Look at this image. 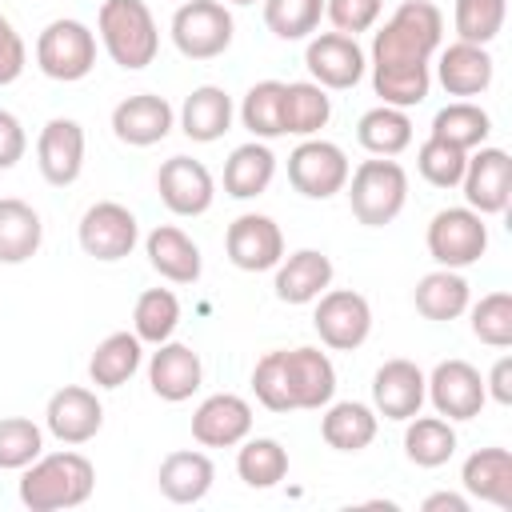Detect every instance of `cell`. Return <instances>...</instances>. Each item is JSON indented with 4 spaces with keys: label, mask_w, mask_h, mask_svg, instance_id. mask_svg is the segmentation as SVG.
<instances>
[{
    "label": "cell",
    "mask_w": 512,
    "mask_h": 512,
    "mask_svg": "<svg viewBox=\"0 0 512 512\" xmlns=\"http://www.w3.org/2000/svg\"><path fill=\"white\" fill-rule=\"evenodd\" d=\"M484 392H488V400H496V404H512V356H500V360L492 364V372H488V380H484Z\"/></svg>",
    "instance_id": "obj_51"
},
{
    "label": "cell",
    "mask_w": 512,
    "mask_h": 512,
    "mask_svg": "<svg viewBox=\"0 0 512 512\" xmlns=\"http://www.w3.org/2000/svg\"><path fill=\"white\" fill-rule=\"evenodd\" d=\"M324 0H264V24L280 40H304L316 32Z\"/></svg>",
    "instance_id": "obj_43"
},
{
    "label": "cell",
    "mask_w": 512,
    "mask_h": 512,
    "mask_svg": "<svg viewBox=\"0 0 512 512\" xmlns=\"http://www.w3.org/2000/svg\"><path fill=\"white\" fill-rule=\"evenodd\" d=\"M412 300L424 320H456L460 312H468V280L456 268H436L420 276Z\"/></svg>",
    "instance_id": "obj_34"
},
{
    "label": "cell",
    "mask_w": 512,
    "mask_h": 512,
    "mask_svg": "<svg viewBox=\"0 0 512 512\" xmlns=\"http://www.w3.org/2000/svg\"><path fill=\"white\" fill-rule=\"evenodd\" d=\"M200 380H204V364L188 344H180V340L156 344V352L148 360V384L160 400L180 404L200 388Z\"/></svg>",
    "instance_id": "obj_22"
},
{
    "label": "cell",
    "mask_w": 512,
    "mask_h": 512,
    "mask_svg": "<svg viewBox=\"0 0 512 512\" xmlns=\"http://www.w3.org/2000/svg\"><path fill=\"white\" fill-rule=\"evenodd\" d=\"M464 164H468V152L440 136H428L416 152V168L432 188H456L464 176Z\"/></svg>",
    "instance_id": "obj_44"
},
{
    "label": "cell",
    "mask_w": 512,
    "mask_h": 512,
    "mask_svg": "<svg viewBox=\"0 0 512 512\" xmlns=\"http://www.w3.org/2000/svg\"><path fill=\"white\" fill-rule=\"evenodd\" d=\"M424 512H468V496H460V492H432V496H424Z\"/></svg>",
    "instance_id": "obj_52"
},
{
    "label": "cell",
    "mask_w": 512,
    "mask_h": 512,
    "mask_svg": "<svg viewBox=\"0 0 512 512\" xmlns=\"http://www.w3.org/2000/svg\"><path fill=\"white\" fill-rule=\"evenodd\" d=\"M24 148H28V136H24L20 120L0 108V172L12 168V164L24 156Z\"/></svg>",
    "instance_id": "obj_50"
},
{
    "label": "cell",
    "mask_w": 512,
    "mask_h": 512,
    "mask_svg": "<svg viewBox=\"0 0 512 512\" xmlns=\"http://www.w3.org/2000/svg\"><path fill=\"white\" fill-rule=\"evenodd\" d=\"M356 140L372 156H400L412 144V120L404 108H392V104L368 108L356 124Z\"/></svg>",
    "instance_id": "obj_35"
},
{
    "label": "cell",
    "mask_w": 512,
    "mask_h": 512,
    "mask_svg": "<svg viewBox=\"0 0 512 512\" xmlns=\"http://www.w3.org/2000/svg\"><path fill=\"white\" fill-rule=\"evenodd\" d=\"M316 300L320 304H316L312 324H316V332H320V340L328 348L352 352V348H360L368 340V332H372V308H368V300L360 292L332 288V292H320Z\"/></svg>",
    "instance_id": "obj_10"
},
{
    "label": "cell",
    "mask_w": 512,
    "mask_h": 512,
    "mask_svg": "<svg viewBox=\"0 0 512 512\" xmlns=\"http://www.w3.org/2000/svg\"><path fill=\"white\" fill-rule=\"evenodd\" d=\"M172 44L188 60H216L232 44V16L220 0H188L172 16Z\"/></svg>",
    "instance_id": "obj_7"
},
{
    "label": "cell",
    "mask_w": 512,
    "mask_h": 512,
    "mask_svg": "<svg viewBox=\"0 0 512 512\" xmlns=\"http://www.w3.org/2000/svg\"><path fill=\"white\" fill-rule=\"evenodd\" d=\"M44 452V432L28 416H4L0 420V468L16 472L28 468Z\"/></svg>",
    "instance_id": "obj_45"
},
{
    "label": "cell",
    "mask_w": 512,
    "mask_h": 512,
    "mask_svg": "<svg viewBox=\"0 0 512 512\" xmlns=\"http://www.w3.org/2000/svg\"><path fill=\"white\" fill-rule=\"evenodd\" d=\"M136 240H140V224L116 200H100L80 216V248L92 260H104V264L124 260L136 248Z\"/></svg>",
    "instance_id": "obj_11"
},
{
    "label": "cell",
    "mask_w": 512,
    "mask_h": 512,
    "mask_svg": "<svg viewBox=\"0 0 512 512\" xmlns=\"http://www.w3.org/2000/svg\"><path fill=\"white\" fill-rule=\"evenodd\" d=\"M372 88L392 108H416L432 88V68L428 64H416V68H372Z\"/></svg>",
    "instance_id": "obj_41"
},
{
    "label": "cell",
    "mask_w": 512,
    "mask_h": 512,
    "mask_svg": "<svg viewBox=\"0 0 512 512\" xmlns=\"http://www.w3.org/2000/svg\"><path fill=\"white\" fill-rule=\"evenodd\" d=\"M36 64L48 80L72 84L96 68V36L80 20H52L36 40Z\"/></svg>",
    "instance_id": "obj_5"
},
{
    "label": "cell",
    "mask_w": 512,
    "mask_h": 512,
    "mask_svg": "<svg viewBox=\"0 0 512 512\" xmlns=\"http://www.w3.org/2000/svg\"><path fill=\"white\" fill-rule=\"evenodd\" d=\"M404 424H408L404 428V456L416 468H440V464L452 460V452H456V428H452V420H444V416H420L416 412Z\"/></svg>",
    "instance_id": "obj_33"
},
{
    "label": "cell",
    "mask_w": 512,
    "mask_h": 512,
    "mask_svg": "<svg viewBox=\"0 0 512 512\" xmlns=\"http://www.w3.org/2000/svg\"><path fill=\"white\" fill-rule=\"evenodd\" d=\"M96 488V468L80 452L36 456L20 476V504L32 512L80 508Z\"/></svg>",
    "instance_id": "obj_2"
},
{
    "label": "cell",
    "mask_w": 512,
    "mask_h": 512,
    "mask_svg": "<svg viewBox=\"0 0 512 512\" xmlns=\"http://www.w3.org/2000/svg\"><path fill=\"white\" fill-rule=\"evenodd\" d=\"M460 184H464V200H468L472 212H480V216L504 212L508 200H512V160H508V152L480 144V152L468 156Z\"/></svg>",
    "instance_id": "obj_14"
},
{
    "label": "cell",
    "mask_w": 512,
    "mask_h": 512,
    "mask_svg": "<svg viewBox=\"0 0 512 512\" xmlns=\"http://www.w3.org/2000/svg\"><path fill=\"white\" fill-rule=\"evenodd\" d=\"M444 16L432 0H404L392 20L372 36V68H416L440 48Z\"/></svg>",
    "instance_id": "obj_1"
},
{
    "label": "cell",
    "mask_w": 512,
    "mask_h": 512,
    "mask_svg": "<svg viewBox=\"0 0 512 512\" xmlns=\"http://www.w3.org/2000/svg\"><path fill=\"white\" fill-rule=\"evenodd\" d=\"M332 284V260L316 248H300L276 264V296L284 304H312Z\"/></svg>",
    "instance_id": "obj_26"
},
{
    "label": "cell",
    "mask_w": 512,
    "mask_h": 512,
    "mask_svg": "<svg viewBox=\"0 0 512 512\" xmlns=\"http://www.w3.org/2000/svg\"><path fill=\"white\" fill-rule=\"evenodd\" d=\"M244 448L236 452V472L248 488H276L288 476V448L272 436H256V440H240Z\"/></svg>",
    "instance_id": "obj_37"
},
{
    "label": "cell",
    "mask_w": 512,
    "mask_h": 512,
    "mask_svg": "<svg viewBox=\"0 0 512 512\" xmlns=\"http://www.w3.org/2000/svg\"><path fill=\"white\" fill-rule=\"evenodd\" d=\"M212 480H216V468L196 448H184V452L164 456V464L156 472V484H160L164 500H172V504H200L208 496Z\"/></svg>",
    "instance_id": "obj_27"
},
{
    "label": "cell",
    "mask_w": 512,
    "mask_h": 512,
    "mask_svg": "<svg viewBox=\"0 0 512 512\" xmlns=\"http://www.w3.org/2000/svg\"><path fill=\"white\" fill-rule=\"evenodd\" d=\"M176 324H180V300H176V292H168V288L140 292V300L132 308V328H136L140 344H164V340H172Z\"/></svg>",
    "instance_id": "obj_40"
},
{
    "label": "cell",
    "mask_w": 512,
    "mask_h": 512,
    "mask_svg": "<svg viewBox=\"0 0 512 512\" xmlns=\"http://www.w3.org/2000/svg\"><path fill=\"white\" fill-rule=\"evenodd\" d=\"M304 64L320 88H352L364 76V52L356 36L344 32H320L304 48Z\"/></svg>",
    "instance_id": "obj_17"
},
{
    "label": "cell",
    "mask_w": 512,
    "mask_h": 512,
    "mask_svg": "<svg viewBox=\"0 0 512 512\" xmlns=\"http://www.w3.org/2000/svg\"><path fill=\"white\" fill-rule=\"evenodd\" d=\"M180 128L188 140L196 144H212L220 140L228 128H232V100L224 88L216 84H200L184 96V108H180Z\"/></svg>",
    "instance_id": "obj_28"
},
{
    "label": "cell",
    "mask_w": 512,
    "mask_h": 512,
    "mask_svg": "<svg viewBox=\"0 0 512 512\" xmlns=\"http://www.w3.org/2000/svg\"><path fill=\"white\" fill-rule=\"evenodd\" d=\"M320 436L336 452H364L376 440V412L360 400H328V412L320 420Z\"/></svg>",
    "instance_id": "obj_30"
},
{
    "label": "cell",
    "mask_w": 512,
    "mask_h": 512,
    "mask_svg": "<svg viewBox=\"0 0 512 512\" xmlns=\"http://www.w3.org/2000/svg\"><path fill=\"white\" fill-rule=\"evenodd\" d=\"M460 480H464V492L484 500V504H496V508H512V452L508 448H476L464 468H460Z\"/></svg>",
    "instance_id": "obj_25"
},
{
    "label": "cell",
    "mask_w": 512,
    "mask_h": 512,
    "mask_svg": "<svg viewBox=\"0 0 512 512\" xmlns=\"http://www.w3.org/2000/svg\"><path fill=\"white\" fill-rule=\"evenodd\" d=\"M156 192L168 212L176 216H204L216 200L212 172L192 156H168L156 172Z\"/></svg>",
    "instance_id": "obj_12"
},
{
    "label": "cell",
    "mask_w": 512,
    "mask_h": 512,
    "mask_svg": "<svg viewBox=\"0 0 512 512\" xmlns=\"http://www.w3.org/2000/svg\"><path fill=\"white\" fill-rule=\"evenodd\" d=\"M272 176H276V156H272V148L260 144V140H248V144H240V148L228 156V164H224V192H228L232 200H252V196H260V192L272 184Z\"/></svg>",
    "instance_id": "obj_31"
},
{
    "label": "cell",
    "mask_w": 512,
    "mask_h": 512,
    "mask_svg": "<svg viewBox=\"0 0 512 512\" xmlns=\"http://www.w3.org/2000/svg\"><path fill=\"white\" fill-rule=\"evenodd\" d=\"M332 116V100L316 80H292L284 84V132L292 136H316Z\"/></svg>",
    "instance_id": "obj_36"
},
{
    "label": "cell",
    "mask_w": 512,
    "mask_h": 512,
    "mask_svg": "<svg viewBox=\"0 0 512 512\" xmlns=\"http://www.w3.org/2000/svg\"><path fill=\"white\" fill-rule=\"evenodd\" d=\"M36 164L44 172L48 184L56 188H68L80 180V168H84V128L68 116H52L44 128H40V140H36Z\"/></svg>",
    "instance_id": "obj_15"
},
{
    "label": "cell",
    "mask_w": 512,
    "mask_h": 512,
    "mask_svg": "<svg viewBox=\"0 0 512 512\" xmlns=\"http://www.w3.org/2000/svg\"><path fill=\"white\" fill-rule=\"evenodd\" d=\"M488 252V224L472 208H440L428 224V256L440 268H468Z\"/></svg>",
    "instance_id": "obj_6"
},
{
    "label": "cell",
    "mask_w": 512,
    "mask_h": 512,
    "mask_svg": "<svg viewBox=\"0 0 512 512\" xmlns=\"http://www.w3.org/2000/svg\"><path fill=\"white\" fill-rule=\"evenodd\" d=\"M380 8L384 0H324V16L336 24V32L344 36H356V32H368L376 20H380Z\"/></svg>",
    "instance_id": "obj_48"
},
{
    "label": "cell",
    "mask_w": 512,
    "mask_h": 512,
    "mask_svg": "<svg viewBox=\"0 0 512 512\" xmlns=\"http://www.w3.org/2000/svg\"><path fill=\"white\" fill-rule=\"evenodd\" d=\"M224 248H228V260L240 268V272H268L284 260V236H280V224L272 216H260V212H244L228 224V236H224Z\"/></svg>",
    "instance_id": "obj_13"
},
{
    "label": "cell",
    "mask_w": 512,
    "mask_h": 512,
    "mask_svg": "<svg viewBox=\"0 0 512 512\" xmlns=\"http://www.w3.org/2000/svg\"><path fill=\"white\" fill-rule=\"evenodd\" d=\"M44 224L40 212L16 196L0 200V264H24L40 252Z\"/></svg>",
    "instance_id": "obj_29"
},
{
    "label": "cell",
    "mask_w": 512,
    "mask_h": 512,
    "mask_svg": "<svg viewBox=\"0 0 512 512\" xmlns=\"http://www.w3.org/2000/svg\"><path fill=\"white\" fill-rule=\"evenodd\" d=\"M424 396L444 420H472L488 404L484 376L468 360H440L432 376H424Z\"/></svg>",
    "instance_id": "obj_9"
},
{
    "label": "cell",
    "mask_w": 512,
    "mask_h": 512,
    "mask_svg": "<svg viewBox=\"0 0 512 512\" xmlns=\"http://www.w3.org/2000/svg\"><path fill=\"white\" fill-rule=\"evenodd\" d=\"M24 64H28V48H24L20 32L12 28V20H8V16H0V84L20 80Z\"/></svg>",
    "instance_id": "obj_49"
},
{
    "label": "cell",
    "mask_w": 512,
    "mask_h": 512,
    "mask_svg": "<svg viewBox=\"0 0 512 512\" xmlns=\"http://www.w3.org/2000/svg\"><path fill=\"white\" fill-rule=\"evenodd\" d=\"M140 336L136 332H112L96 344L92 360H88V380L96 388H120L136 376L140 368Z\"/></svg>",
    "instance_id": "obj_32"
},
{
    "label": "cell",
    "mask_w": 512,
    "mask_h": 512,
    "mask_svg": "<svg viewBox=\"0 0 512 512\" xmlns=\"http://www.w3.org/2000/svg\"><path fill=\"white\" fill-rule=\"evenodd\" d=\"M424 404V372L412 360H384L372 376V408L384 420H412Z\"/></svg>",
    "instance_id": "obj_20"
},
{
    "label": "cell",
    "mask_w": 512,
    "mask_h": 512,
    "mask_svg": "<svg viewBox=\"0 0 512 512\" xmlns=\"http://www.w3.org/2000/svg\"><path fill=\"white\" fill-rule=\"evenodd\" d=\"M44 420H48V432L60 444H88L104 424V408H100L92 388L68 384L60 392H52V400L44 408Z\"/></svg>",
    "instance_id": "obj_19"
},
{
    "label": "cell",
    "mask_w": 512,
    "mask_h": 512,
    "mask_svg": "<svg viewBox=\"0 0 512 512\" xmlns=\"http://www.w3.org/2000/svg\"><path fill=\"white\" fill-rule=\"evenodd\" d=\"M172 104L164 96H152V92H136L128 100H120L112 108V132L120 144H132V148H148V144H160L168 132H172Z\"/></svg>",
    "instance_id": "obj_21"
},
{
    "label": "cell",
    "mask_w": 512,
    "mask_h": 512,
    "mask_svg": "<svg viewBox=\"0 0 512 512\" xmlns=\"http://www.w3.org/2000/svg\"><path fill=\"white\" fill-rule=\"evenodd\" d=\"M504 16H508V0H456V36L468 40V44H492L504 28Z\"/></svg>",
    "instance_id": "obj_42"
},
{
    "label": "cell",
    "mask_w": 512,
    "mask_h": 512,
    "mask_svg": "<svg viewBox=\"0 0 512 512\" xmlns=\"http://www.w3.org/2000/svg\"><path fill=\"white\" fill-rule=\"evenodd\" d=\"M472 336L488 348L512 344V296L508 292H488L480 296V304H472Z\"/></svg>",
    "instance_id": "obj_46"
},
{
    "label": "cell",
    "mask_w": 512,
    "mask_h": 512,
    "mask_svg": "<svg viewBox=\"0 0 512 512\" xmlns=\"http://www.w3.org/2000/svg\"><path fill=\"white\" fill-rule=\"evenodd\" d=\"M252 432V404L236 392H216L192 412V440L204 448H236Z\"/></svg>",
    "instance_id": "obj_18"
},
{
    "label": "cell",
    "mask_w": 512,
    "mask_h": 512,
    "mask_svg": "<svg viewBox=\"0 0 512 512\" xmlns=\"http://www.w3.org/2000/svg\"><path fill=\"white\" fill-rule=\"evenodd\" d=\"M348 204H352V216H356L364 228H384V224H392V220L404 212V204H408V172H404L392 156L364 160V164L352 172Z\"/></svg>",
    "instance_id": "obj_4"
},
{
    "label": "cell",
    "mask_w": 512,
    "mask_h": 512,
    "mask_svg": "<svg viewBox=\"0 0 512 512\" xmlns=\"http://www.w3.org/2000/svg\"><path fill=\"white\" fill-rule=\"evenodd\" d=\"M232 4H256V0H232Z\"/></svg>",
    "instance_id": "obj_53"
},
{
    "label": "cell",
    "mask_w": 512,
    "mask_h": 512,
    "mask_svg": "<svg viewBox=\"0 0 512 512\" xmlns=\"http://www.w3.org/2000/svg\"><path fill=\"white\" fill-rule=\"evenodd\" d=\"M144 252H148V264H152L164 280H172V284H196V280H200V268H204L200 248H196L192 236L180 232L176 224L152 228L148 240H144Z\"/></svg>",
    "instance_id": "obj_24"
},
{
    "label": "cell",
    "mask_w": 512,
    "mask_h": 512,
    "mask_svg": "<svg viewBox=\"0 0 512 512\" xmlns=\"http://www.w3.org/2000/svg\"><path fill=\"white\" fill-rule=\"evenodd\" d=\"M488 132H492V116L472 100H456V104H448L432 116V136H440V140H448L464 152L480 148L488 140Z\"/></svg>",
    "instance_id": "obj_38"
},
{
    "label": "cell",
    "mask_w": 512,
    "mask_h": 512,
    "mask_svg": "<svg viewBox=\"0 0 512 512\" xmlns=\"http://www.w3.org/2000/svg\"><path fill=\"white\" fill-rule=\"evenodd\" d=\"M96 28L104 40V52L128 72L148 68L160 52V28L144 0H104Z\"/></svg>",
    "instance_id": "obj_3"
},
{
    "label": "cell",
    "mask_w": 512,
    "mask_h": 512,
    "mask_svg": "<svg viewBox=\"0 0 512 512\" xmlns=\"http://www.w3.org/2000/svg\"><path fill=\"white\" fill-rule=\"evenodd\" d=\"M492 56L484 44H468V40H456L440 52V64H436V76L444 84L448 96H480L488 84H492Z\"/></svg>",
    "instance_id": "obj_23"
},
{
    "label": "cell",
    "mask_w": 512,
    "mask_h": 512,
    "mask_svg": "<svg viewBox=\"0 0 512 512\" xmlns=\"http://www.w3.org/2000/svg\"><path fill=\"white\" fill-rule=\"evenodd\" d=\"M288 180L308 200H328L348 184V156L332 140H304L288 156Z\"/></svg>",
    "instance_id": "obj_8"
},
{
    "label": "cell",
    "mask_w": 512,
    "mask_h": 512,
    "mask_svg": "<svg viewBox=\"0 0 512 512\" xmlns=\"http://www.w3.org/2000/svg\"><path fill=\"white\" fill-rule=\"evenodd\" d=\"M284 352V388L296 408H324L336 396V368L320 348H280Z\"/></svg>",
    "instance_id": "obj_16"
},
{
    "label": "cell",
    "mask_w": 512,
    "mask_h": 512,
    "mask_svg": "<svg viewBox=\"0 0 512 512\" xmlns=\"http://www.w3.org/2000/svg\"><path fill=\"white\" fill-rule=\"evenodd\" d=\"M252 392L268 412H292L288 388H284V352H264L252 368Z\"/></svg>",
    "instance_id": "obj_47"
},
{
    "label": "cell",
    "mask_w": 512,
    "mask_h": 512,
    "mask_svg": "<svg viewBox=\"0 0 512 512\" xmlns=\"http://www.w3.org/2000/svg\"><path fill=\"white\" fill-rule=\"evenodd\" d=\"M240 120L256 140H276L284 136V84L280 80H260L248 88L240 104Z\"/></svg>",
    "instance_id": "obj_39"
}]
</instances>
